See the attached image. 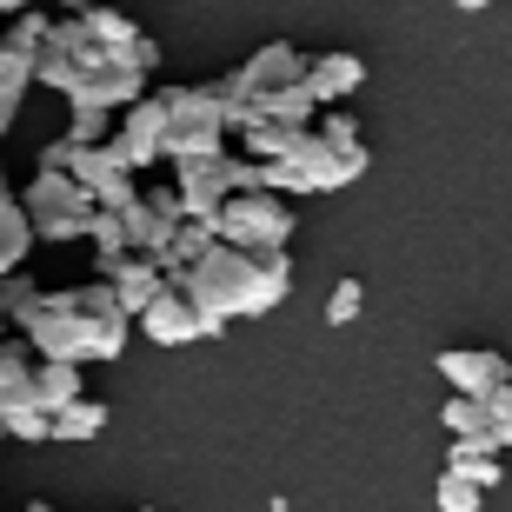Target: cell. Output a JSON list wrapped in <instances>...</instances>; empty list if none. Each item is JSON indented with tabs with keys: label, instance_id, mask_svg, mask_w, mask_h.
<instances>
[{
	"label": "cell",
	"instance_id": "cell-1",
	"mask_svg": "<svg viewBox=\"0 0 512 512\" xmlns=\"http://www.w3.org/2000/svg\"><path fill=\"white\" fill-rule=\"evenodd\" d=\"M133 320L107 293V280L60 286V293H34V306L20 313V340L34 346V360H120L127 353Z\"/></svg>",
	"mask_w": 512,
	"mask_h": 512
},
{
	"label": "cell",
	"instance_id": "cell-2",
	"mask_svg": "<svg viewBox=\"0 0 512 512\" xmlns=\"http://www.w3.org/2000/svg\"><path fill=\"white\" fill-rule=\"evenodd\" d=\"M173 286L200 306L207 340H220L227 320L273 313V306L286 300V286H293V260H286V253H240V247H220V240H213V247L200 253V260H193Z\"/></svg>",
	"mask_w": 512,
	"mask_h": 512
},
{
	"label": "cell",
	"instance_id": "cell-3",
	"mask_svg": "<svg viewBox=\"0 0 512 512\" xmlns=\"http://www.w3.org/2000/svg\"><path fill=\"white\" fill-rule=\"evenodd\" d=\"M34 80L54 87L67 107H107V114H120V107H133V100L147 94V74L107 60V47L80 27V14L47 27V40H40V54H34Z\"/></svg>",
	"mask_w": 512,
	"mask_h": 512
},
{
	"label": "cell",
	"instance_id": "cell-4",
	"mask_svg": "<svg viewBox=\"0 0 512 512\" xmlns=\"http://www.w3.org/2000/svg\"><path fill=\"white\" fill-rule=\"evenodd\" d=\"M373 153L360 147V127L346 114H320V127L306 133L286 160H260V193L280 200H306V193H340L366 173Z\"/></svg>",
	"mask_w": 512,
	"mask_h": 512
},
{
	"label": "cell",
	"instance_id": "cell-5",
	"mask_svg": "<svg viewBox=\"0 0 512 512\" xmlns=\"http://www.w3.org/2000/svg\"><path fill=\"white\" fill-rule=\"evenodd\" d=\"M227 147V114L220 94L207 87H160V153L167 160H193V153H220Z\"/></svg>",
	"mask_w": 512,
	"mask_h": 512
},
{
	"label": "cell",
	"instance_id": "cell-6",
	"mask_svg": "<svg viewBox=\"0 0 512 512\" xmlns=\"http://www.w3.org/2000/svg\"><path fill=\"white\" fill-rule=\"evenodd\" d=\"M173 193H180V207L187 220H213L227 193H260V160L247 153H193V160H173Z\"/></svg>",
	"mask_w": 512,
	"mask_h": 512
},
{
	"label": "cell",
	"instance_id": "cell-7",
	"mask_svg": "<svg viewBox=\"0 0 512 512\" xmlns=\"http://www.w3.org/2000/svg\"><path fill=\"white\" fill-rule=\"evenodd\" d=\"M14 207L27 213V233L34 240H54V247L87 240V220H94V200L80 193L74 173H34L27 193H14Z\"/></svg>",
	"mask_w": 512,
	"mask_h": 512
},
{
	"label": "cell",
	"instance_id": "cell-8",
	"mask_svg": "<svg viewBox=\"0 0 512 512\" xmlns=\"http://www.w3.org/2000/svg\"><path fill=\"white\" fill-rule=\"evenodd\" d=\"M213 240L240 253H286L293 240V207L280 193H227L213 213Z\"/></svg>",
	"mask_w": 512,
	"mask_h": 512
},
{
	"label": "cell",
	"instance_id": "cell-9",
	"mask_svg": "<svg viewBox=\"0 0 512 512\" xmlns=\"http://www.w3.org/2000/svg\"><path fill=\"white\" fill-rule=\"evenodd\" d=\"M180 220H187V207H180V193H173V187L133 193L127 207H120V233H127V253H140V260H160Z\"/></svg>",
	"mask_w": 512,
	"mask_h": 512
},
{
	"label": "cell",
	"instance_id": "cell-10",
	"mask_svg": "<svg viewBox=\"0 0 512 512\" xmlns=\"http://www.w3.org/2000/svg\"><path fill=\"white\" fill-rule=\"evenodd\" d=\"M439 373H446V386L459 399H486L499 386H512V360L499 346H446L439 353Z\"/></svg>",
	"mask_w": 512,
	"mask_h": 512
},
{
	"label": "cell",
	"instance_id": "cell-11",
	"mask_svg": "<svg viewBox=\"0 0 512 512\" xmlns=\"http://www.w3.org/2000/svg\"><path fill=\"white\" fill-rule=\"evenodd\" d=\"M67 173H74L80 193H87L94 207H107V213H120V207L133 200V193H140V173L120 167V153H114V147H80Z\"/></svg>",
	"mask_w": 512,
	"mask_h": 512
},
{
	"label": "cell",
	"instance_id": "cell-12",
	"mask_svg": "<svg viewBox=\"0 0 512 512\" xmlns=\"http://www.w3.org/2000/svg\"><path fill=\"white\" fill-rule=\"evenodd\" d=\"M107 147L120 153V167H127V173H147L153 160H167V153H160V94H140L133 107H120Z\"/></svg>",
	"mask_w": 512,
	"mask_h": 512
},
{
	"label": "cell",
	"instance_id": "cell-13",
	"mask_svg": "<svg viewBox=\"0 0 512 512\" xmlns=\"http://www.w3.org/2000/svg\"><path fill=\"white\" fill-rule=\"evenodd\" d=\"M133 326H140L153 346H193V340H207V326H200V306H193L173 280L160 286V300H153Z\"/></svg>",
	"mask_w": 512,
	"mask_h": 512
},
{
	"label": "cell",
	"instance_id": "cell-14",
	"mask_svg": "<svg viewBox=\"0 0 512 512\" xmlns=\"http://www.w3.org/2000/svg\"><path fill=\"white\" fill-rule=\"evenodd\" d=\"M366 87V60L346 54V47H326V54H306V94L313 107H340L346 94Z\"/></svg>",
	"mask_w": 512,
	"mask_h": 512
},
{
	"label": "cell",
	"instance_id": "cell-15",
	"mask_svg": "<svg viewBox=\"0 0 512 512\" xmlns=\"http://www.w3.org/2000/svg\"><path fill=\"white\" fill-rule=\"evenodd\" d=\"M160 286H167V273H160L153 260H140V253H127V260L107 273V293L120 300V313H127V320H140V313L160 300Z\"/></svg>",
	"mask_w": 512,
	"mask_h": 512
},
{
	"label": "cell",
	"instance_id": "cell-16",
	"mask_svg": "<svg viewBox=\"0 0 512 512\" xmlns=\"http://www.w3.org/2000/svg\"><path fill=\"white\" fill-rule=\"evenodd\" d=\"M20 406H40L34 399V346L0 340V419L20 413Z\"/></svg>",
	"mask_w": 512,
	"mask_h": 512
},
{
	"label": "cell",
	"instance_id": "cell-17",
	"mask_svg": "<svg viewBox=\"0 0 512 512\" xmlns=\"http://www.w3.org/2000/svg\"><path fill=\"white\" fill-rule=\"evenodd\" d=\"M446 473H459L466 486H479V493H493V486H506V453L453 439V453H446Z\"/></svg>",
	"mask_w": 512,
	"mask_h": 512
},
{
	"label": "cell",
	"instance_id": "cell-18",
	"mask_svg": "<svg viewBox=\"0 0 512 512\" xmlns=\"http://www.w3.org/2000/svg\"><path fill=\"white\" fill-rule=\"evenodd\" d=\"M213 247V220H180V227H173V240H167V253H160V273H167V280H180V273H187L193 260H200V253Z\"/></svg>",
	"mask_w": 512,
	"mask_h": 512
},
{
	"label": "cell",
	"instance_id": "cell-19",
	"mask_svg": "<svg viewBox=\"0 0 512 512\" xmlns=\"http://www.w3.org/2000/svg\"><path fill=\"white\" fill-rule=\"evenodd\" d=\"M107 433V406H100V399H67V406H60L54 413V439H67V446H87V439H100Z\"/></svg>",
	"mask_w": 512,
	"mask_h": 512
},
{
	"label": "cell",
	"instance_id": "cell-20",
	"mask_svg": "<svg viewBox=\"0 0 512 512\" xmlns=\"http://www.w3.org/2000/svg\"><path fill=\"white\" fill-rule=\"evenodd\" d=\"M313 127H286V120H253V127H240V140H247V160H286V153L300 147Z\"/></svg>",
	"mask_w": 512,
	"mask_h": 512
},
{
	"label": "cell",
	"instance_id": "cell-21",
	"mask_svg": "<svg viewBox=\"0 0 512 512\" xmlns=\"http://www.w3.org/2000/svg\"><path fill=\"white\" fill-rule=\"evenodd\" d=\"M34 399L47 413H60L67 399H80V366L74 360H34Z\"/></svg>",
	"mask_w": 512,
	"mask_h": 512
},
{
	"label": "cell",
	"instance_id": "cell-22",
	"mask_svg": "<svg viewBox=\"0 0 512 512\" xmlns=\"http://www.w3.org/2000/svg\"><path fill=\"white\" fill-rule=\"evenodd\" d=\"M87 240H94V260H100V280L114 273L120 260H127V233H120V213L94 207V220H87Z\"/></svg>",
	"mask_w": 512,
	"mask_h": 512
},
{
	"label": "cell",
	"instance_id": "cell-23",
	"mask_svg": "<svg viewBox=\"0 0 512 512\" xmlns=\"http://www.w3.org/2000/svg\"><path fill=\"white\" fill-rule=\"evenodd\" d=\"M27 87H34V67H27L20 54H7V47H0V133L14 127L20 94H27Z\"/></svg>",
	"mask_w": 512,
	"mask_h": 512
},
{
	"label": "cell",
	"instance_id": "cell-24",
	"mask_svg": "<svg viewBox=\"0 0 512 512\" xmlns=\"http://www.w3.org/2000/svg\"><path fill=\"white\" fill-rule=\"evenodd\" d=\"M439 419H446V433H453V439H466V446H486V406H479V399H459V393H453Z\"/></svg>",
	"mask_w": 512,
	"mask_h": 512
},
{
	"label": "cell",
	"instance_id": "cell-25",
	"mask_svg": "<svg viewBox=\"0 0 512 512\" xmlns=\"http://www.w3.org/2000/svg\"><path fill=\"white\" fill-rule=\"evenodd\" d=\"M47 27H54V20L27 7V14H14V27H7V40H0V47H7V54H20L27 67H34V54H40V40H47Z\"/></svg>",
	"mask_w": 512,
	"mask_h": 512
},
{
	"label": "cell",
	"instance_id": "cell-26",
	"mask_svg": "<svg viewBox=\"0 0 512 512\" xmlns=\"http://www.w3.org/2000/svg\"><path fill=\"white\" fill-rule=\"evenodd\" d=\"M479 406H486V446H493V453H512V386L486 393Z\"/></svg>",
	"mask_w": 512,
	"mask_h": 512
},
{
	"label": "cell",
	"instance_id": "cell-27",
	"mask_svg": "<svg viewBox=\"0 0 512 512\" xmlns=\"http://www.w3.org/2000/svg\"><path fill=\"white\" fill-rule=\"evenodd\" d=\"M67 140H74V147H107V140H114V114H107V107H74Z\"/></svg>",
	"mask_w": 512,
	"mask_h": 512
},
{
	"label": "cell",
	"instance_id": "cell-28",
	"mask_svg": "<svg viewBox=\"0 0 512 512\" xmlns=\"http://www.w3.org/2000/svg\"><path fill=\"white\" fill-rule=\"evenodd\" d=\"M433 506H439V512H479V506H486V493H479V486H466L459 473H439Z\"/></svg>",
	"mask_w": 512,
	"mask_h": 512
},
{
	"label": "cell",
	"instance_id": "cell-29",
	"mask_svg": "<svg viewBox=\"0 0 512 512\" xmlns=\"http://www.w3.org/2000/svg\"><path fill=\"white\" fill-rule=\"evenodd\" d=\"M0 426H7V439H27V446L54 439V413H47V406H20V413H7Z\"/></svg>",
	"mask_w": 512,
	"mask_h": 512
},
{
	"label": "cell",
	"instance_id": "cell-30",
	"mask_svg": "<svg viewBox=\"0 0 512 512\" xmlns=\"http://www.w3.org/2000/svg\"><path fill=\"white\" fill-rule=\"evenodd\" d=\"M360 306H366V286L340 280L333 293H326V326H353V320H360Z\"/></svg>",
	"mask_w": 512,
	"mask_h": 512
},
{
	"label": "cell",
	"instance_id": "cell-31",
	"mask_svg": "<svg viewBox=\"0 0 512 512\" xmlns=\"http://www.w3.org/2000/svg\"><path fill=\"white\" fill-rule=\"evenodd\" d=\"M34 293H40V286L27 280V273H20V266H14V273H7V280H0V320H14V326H20V313H27V306H34Z\"/></svg>",
	"mask_w": 512,
	"mask_h": 512
},
{
	"label": "cell",
	"instance_id": "cell-32",
	"mask_svg": "<svg viewBox=\"0 0 512 512\" xmlns=\"http://www.w3.org/2000/svg\"><path fill=\"white\" fill-rule=\"evenodd\" d=\"M74 140H67V133H60V140H47V147H40V173H67V167H74Z\"/></svg>",
	"mask_w": 512,
	"mask_h": 512
},
{
	"label": "cell",
	"instance_id": "cell-33",
	"mask_svg": "<svg viewBox=\"0 0 512 512\" xmlns=\"http://www.w3.org/2000/svg\"><path fill=\"white\" fill-rule=\"evenodd\" d=\"M459 14H486V7H493V0H453Z\"/></svg>",
	"mask_w": 512,
	"mask_h": 512
},
{
	"label": "cell",
	"instance_id": "cell-34",
	"mask_svg": "<svg viewBox=\"0 0 512 512\" xmlns=\"http://www.w3.org/2000/svg\"><path fill=\"white\" fill-rule=\"evenodd\" d=\"M27 7H34V0H0V14H27Z\"/></svg>",
	"mask_w": 512,
	"mask_h": 512
},
{
	"label": "cell",
	"instance_id": "cell-35",
	"mask_svg": "<svg viewBox=\"0 0 512 512\" xmlns=\"http://www.w3.org/2000/svg\"><path fill=\"white\" fill-rule=\"evenodd\" d=\"M7 200H14V187H7V167H0V207H7Z\"/></svg>",
	"mask_w": 512,
	"mask_h": 512
},
{
	"label": "cell",
	"instance_id": "cell-36",
	"mask_svg": "<svg viewBox=\"0 0 512 512\" xmlns=\"http://www.w3.org/2000/svg\"><path fill=\"white\" fill-rule=\"evenodd\" d=\"M67 7H74V14H87V7H100V0H67Z\"/></svg>",
	"mask_w": 512,
	"mask_h": 512
},
{
	"label": "cell",
	"instance_id": "cell-37",
	"mask_svg": "<svg viewBox=\"0 0 512 512\" xmlns=\"http://www.w3.org/2000/svg\"><path fill=\"white\" fill-rule=\"evenodd\" d=\"M20 512H54V506H47V499H34V506H20Z\"/></svg>",
	"mask_w": 512,
	"mask_h": 512
},
{
	"label": "cell",
	"instance_id": "cell-38",
	"mask_svg": "<svg viewBox=\"0 0 512 512\" xmlns=\"http://www.w3.org/2000/svg\"><path fill=\"white\" fill-rule=\"evenodd\" d=\"M506 479H512V453H506Z\"/></svg>",
	"mask_w": 512,
	"mask_h": 512
},
{
	"label": "cell",
	"instance_id": "cell-39",
	"mask_svg": "<svg viewBox=\"0 0 512 512\" xmlns=\"http://www.w3.org/2000/svg\"><path fill=\"white\" fill-rule=\"evenodd\" d=\"M127 512H147V506H127Z\"/></svg>",
	"mask_w": 512,
	"mask_h": 512
}]
</instances>
